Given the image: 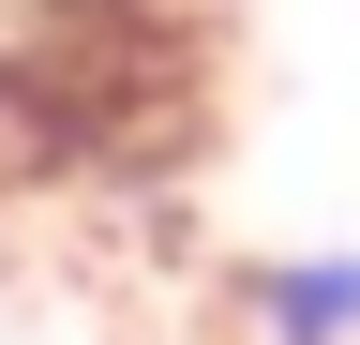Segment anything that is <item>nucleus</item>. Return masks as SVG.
I'll return each instance as SVG.
<instances>
[{"instance_id":"obj_1","label":"nucleus","mask_w":360,"mask_h":345,"mask_svg":"<svg viewBox=\"0 0 360 345\" xmlns=\"http://www.w3.org/2000/svg\"><path fill=\"white\" fill-rule=\"evenodd\" d=\"M240 315L255 345H360V255H255Z\"/></svg>"}]
</instances>
